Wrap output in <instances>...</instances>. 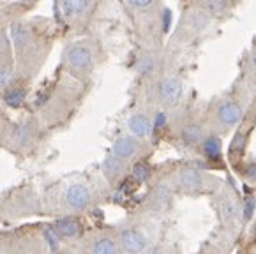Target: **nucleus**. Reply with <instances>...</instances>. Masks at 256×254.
Wrapping results in <instances>:
<instances>
[{
	"label": "nucleus",
	"mask_w": 256,
	"mask_h": 254,
	"mask_svg": "<svg viewBox=\"0 0 256 254\" xmlns=\"http://www.w3.org/2000/svg\"><path fill=\"white\" fill-rule=\"evenodd\" d=\"M92 202V192L85 184H71L68 189L64 190V203L74 212H82L85 210Z\"/></svg>",
	"instance_id": "nucleus-2"
},
{
	"label": "nucleus",
	"mask_w": 256,
	"mask_h": 254,
	"mask_svg": "<svg viewBox=\"0 0 256 254\" xmlns=\"http://www.w3.org/2000/svg\"><path fill=\"white\" fill-rule=\"evenodd\" d=\"M145 252H147V250H145ZM147 254H164V252H162V250H159V249H154V250H148Z\"/></svg>",
	"instance_id": "nucleus-31"
},
{
	"label": "nucleus",
	"mask_w": 256,
	"mask_h": 254,
	"mask_svg": "<svg viewBox=\"0 0 256 254\" xmlns=\"http://www.w3.org/2000/svg\"><path fill=\"white\" fill-rule=\"evenodd\" d=\"M64 60L74 72H88L94 66V52L87 42H72L66 48Z\"/></svg>",
	"instance_id": "nucleus-1"
},
{
	"label": "nucleus",
	"mask_w": 256,
	"mask_h": 254,
	"mask_svg": "<svg viewBox=\"0 0 256 254\" xmlns=\"http://www.w3.org/2000/svg\"><path fill=\"white\" fill-rule=\"evenodd\" d=\"M55 232L60 238H78L82 235V226L74 217H62L55 222Z\"/></svg>",
	"instance_id": "nucleus-8"
},
{
	"label": "nucleus",
	"mask_w": 256,
	"mask_h": 254,
	"mask_svg": "<svg viewBox=\"0 0 256 254\" xmlns=\"http://www.w3.org/2000/svg\"><path fill=\"white\" fill-rule=\"evenodd\" d=\"M26 99V92L20 86H11V88L6 90L4 94V102L11 108H20V106L25 102Z\"/></svg>",
	"instance_id": "nucleus-16"
},
{
	"label": "nucleus",
	"mask_w": 256,
	"mask_h": 254,
	"mask_svg": "<svg viewBox=\"0 0 256 254\" xmlns=\"http://www.w3.org/2000/svg\"><path fill=\"white\" fill-rule=\"evenodd\" d=\"M202 150H204V156L212 159V161H218L221 157L222 152V143L218 136H208V138H204L202 142Z\"/></svg>",
	"instance_id": "nucleus-13"
},
{
	"label": "nucleus",
	"mask_w": 256,
	"mask_h": 254,
	"mask_svg": "<svg viewBox=\"0 0 256 254\" xmlns=\"http://www.w3.org/2000/svg\"><path fill=\"white\" fill-rule=\"evenodd\" d=\"M122 170H124V161L117 159V157L112 156V154L102 161V172H104V175L108 176V178L118 176L122 173Z\"/></svg>",
	"instance_id": "nucleus-15"
},
{
	"label": "nucleus",
	"mask_w": 256,
	"mask_h": 254,
	"mask_svg": "<svg viewBox=\"0 0 256 254\" xmlns=\"http://www.w3.org/2000/svg\"><path fill=\"white\" fill-rule=\"evenodd\" d=\"M242 115H244V110H242V106L237 101L221 102L218 108V113H216L218 122L222 127H235L242 120Z\"/></svg>",
	"instance_id": "nucleus-5"
},
{
	"label": "nucleus",
	"mask_w": 256,
	"mask_h": 254,
	"mask_svg": "<svg viewBox=\"0 0 256 254\" xmlns=\"http://www.w3.org/2000/svg\"><path fill=\"white\" fill-rule=\"evenodd\" d=\"M11 39H12V44L16 46V50H23L30 44L32 34L30 30H28V26H25L23 23H14L11 26Z\"/></svg>",
	"instance_id": "nucleus-10"
},
{
	"label": "nucleus",
	"mask_w": 256,
	"mask_h": 254,
	"mask_svg": "<svg viewBox=\"0 0 256 254\" xmlns=\"http://www.w3.org/2000/svg\"><path fill=\"white\" fill-rule=\"evenodd\" d=\"M136 69H138V72L140 74H144V76H147V74H152V72L156 71V60L152 58V56H144V58H140V62H138V66H136Z\"/></svg>",
	"instance_id": "nucleus-21"
},
{
	"label": "nucleus",
	"mask_w": 256,
	"mask_h": 254,
	"mask_svg": "<svg viewBox=\"0 0 256 254\" xmlns=\"http://www.w3.org/2000/svg\"><path fill=\"white\" fill-rule=\"evenodd\" d=\"M118 242L124 252L128 254H145L148 247L147 236L136 228H126L118 235Z\"/></svg>",
	"instance_id": "nucleus-3"
},
{
	"label": "nucleus",
	"mask_w": 256,
	"mask_h": 254,
	"mask_svg": "<svg viewBox=\"0 0 256 254\" xmlns=\"http://www.w3.org/2000/svg\"><path fill=\"white\" fill-rule=\"evenodd\" d=\"M222 212H224L226 217H235V214H237V205L228 200V202H224V205H222Z\"/></svg>",
	"instance_id": "nucleus-25"
},
{
	"label": "nucleus",
	"mask_w": 256,
	"mask_h": 254,
	"mask_svg": "<svg viewBox=\"0 0 256 254\" xmlns=\"http://www.w3.org/2000/svg\"><path fill=\"white\" fill-rule=\"evenodd\" d=\"M182 94H184V86H182V82L178 78L170 76V78H164L159 83L158 96L164 104H177L180 101Z\"/></svg>",
	"instance_id": "nucleus-4"
},
{
	"label": "nucleus",
	"mask_w": 256,
	"mask_h": 254,
	"mask_svg": "<svg viewBox=\"0 0 256 254\" xmlns=\"http://www.w3.org/2000/svg\"><path fill=\"white\" fill-rule=\"evenodd\" d=\"M90 4L92 0H62L60 2L62 12H64V16H69V18L85 14L88 11V8H90Z\"/></svg>",
	"instance_id": "nucleus-11"
},
{
	"label": "nucleus",
	"mask_w": 256,
	"mask_h": 254,
	"mask_svg": "<svg viewBox=\"0 0 256 254\" xmlns=\"http://www.w3.org/2000/svg\"><path fill=\"white\" fill-rule=\"evenodd\" d=\"M32 138V129L26 124H22V126H18L14 129V142H18L20 145H25V143H28Z\"/></svg>",
	"instance_id": "nucleus-20"
},
{
	"label": "nucleus",
	"mask_w": 256,
	"mask_h": 254,
	"mask_svg": "<svg viewBox=\"0 0 256 254\" xmlns=\"http://www.w3.org/2000/svg\"><path fill=\"white\" fill-rule=\"evenodd\" d=\"M140 142L134 136H120L113 142L112 145V156H115L120 161H128V159H132L134 156H138L140 152Z\"/></svg>",
	"instance_id": "nucleus-6"
},
{
	"label": "nucleus",
	"mask_w": 256,
	"mask_h": 254,
	"mask_svg": "<svg viewBox=\"0 0 256 254\" xmlns=\"http://www.w3.org/2000/svg\"><path fill=\"white\" fill-rule=\"evenodd\" d=\"M242 146H244V138L238 134L237 138L234 140V143H232V150H240Z\"/></svg>",
	"instance_id": "nucleus-28"
},
{
	"label": "nucleus",
	"mask_w": 256,
	"mask_h": 254,
	"mask_svg": "<svg viewBox=\"0 0 256 254\" xmlns=\"http://www.w3.org/2000/svg\"><path fill=\"white\" fill-rule=\"evenodd\" d=\"M204 6L210 16H222L228 11V0H204Z\"/></svg>",
	"instance_id": "nucleus-18"
},
{
	"label": "nucleus",
	"mask_w": 256,
	"mask_h": 254,
	"mask_svg": "<svg viewBox=\"0 0 256 254\" xmlns=\"http://www.w3.org/2000/svg\"><path fill=\"white\" fill-rule=\"evenodd\" d=\"M12 78H14V72H12V68L9 66H0V88H9V85L12 83Z\"/></svg>",
	"instance_id": "nucleus-22"
},
{
	"label": "nucleus",
	"mask_w": 256,
	"mask_h": 254,
	"mask_svg": "<svg viewBox=\"0 0 256 254\" xmlns=\"http://www.w3.org/2000/svg\"><path fill=\"white\" fill-rule=\"evenodd\" d=\"M90 254H118V244L112 236H99L88 247Z\"/></svg>",
	"instance_id": "nucleus-9"
},
{
	"label": "nucleus",
	"mask_w": 256,
	"mask_h": 254,
	"mask_svg": "<svg viewBox=\"0 0 256 254\" xmlns=\"http://www.w3.org/2000/svg\"><path fill=\"white\" fill-rule=\"evenodd\" d=\"M164 126H166V113H158L154 124H152V129H161Z\"/></svg>",
	"instance_id": "nucleus-26"
},
{
	"label": "nucleus",
	"mask_w": 256,
	"mask_h": 254,
	"mask_svg": "<svg viewBox=\"0 0 256 254\" xmlns=\"http://www.w3.org/2000/svg\"><path fill=\"white\" fill-rule=\"evenodd\" d=\"M164 30H168V25H170V11H164Z\"/></svg>",
	"instance_id": "nucleus-30"
},
{
	"label": "nucleus",
	"mask_w": 256,
	"mask_h": 254,
	"mask_svg": "<svg viewBox=\"0 0 256 254\" xmlns=\"http://www.w3.org/2000/svg\"><path fill=\"white\" fill-rule=\"evenodd\" d=\"M178 184H180L184 189L194 190L202 186V176L196 170H191V168L182 170V172L178 173Z\"/></svg>",
	"instance_id": "nucleus-14"
},
{
	"label": "nucleus",
	"mask_w": 256,
	"mask_h": 254,
	"mask_svg": "<svg viewBox=\"0 0 256 254\" xmlns=\"http://www.w3.org/2000/svg\"><path fill=\"white\" fill-rule=\"evenodd\" d=\"M180 138L186 145H198V143L204 142V129H202L200 124H196V122L186 124V126L182 127Z\"/></svg>",
	"instance_id": "nucleus-12"
},
{
	"label": "nucleus",
	"mask_w": 256,
	"mask_h": 254,
	"mask_svg": "<svg viewBox=\"0 0 256 254\" xmlns=\"http://www.w3.org/2000/svg\"><path fill=\"white\" fill-rule=\"evenodd\" d=\"M131 175H132V178L138 180V182H147V180L150 178V168H148L145 162H136L131 170Z\"/></svg>",
	"instance_id": "nucleus-19"
},
{
	"label": "nucleus",
	"mask_w": 256,
	"mask_h": 254,
	"mask_svg": "<svg viewBox=\"0 0 256 254\" xmlns=\"http://www.w3.org/2000/svg\"><path fill=\"white\" fill-rule=\"evenodd\" d=\"M256 212V200L254 196H248L244 202V219L246 220H251L252 216Z\"/></svg>",
	"instance_id": "nucleus-23"
},
{
	"label": "nucleus",
	"mask_w": 256,
	"mask_h": 254,
	"mask_svg": "<svg viewBox=\"0 0 256 254\" xmlns=\"http://www.w3.org/2000/svg\"><path fill=\"white\" fill-rule=\"evenodd\" d=\"M128 129L131 132V136H134L138 140H144L152 132V122L144 113H134V115L129 116Z\"/></svg>",
	"instance_id": "nucleus-7"
},
{
	"label": "nucleus",
	"mask_w": 256,
	"mask_h": 254,
	"mask_svg": "<svg viewBox=\"0 0 256 254\" xmlns=\"http://www.w3.org/2000/svg\"><path fill=\"white\" fill-rule=\"evenodd\" d=\"M246 176H248L249 180H252V182H256V162H252V164L248 166V170H246Z\"/></svg>",
	"instance_id": "nucleus-27"
},
{
	"label": "nucleus",
	"mask_w": 256,
	"mask_h": 254,
	"mask_svg": "<svg viewBox=\"0 0 256 254\" xmlns=\"http://www.w3.org/2000/svg\"><path fill=\"white\" fill-rule=\"evenodd\" d=\"M156 0H128V4L134 9H140V11H144V9H148L154 6Z\"/></svg>",
	"instance_id": "nucleus-24"
},
{
	"label": "nucleus",
	"mask_w": 256,
	"mask_h": 254,
	"mask_svg": "<svg viewBox=\"0 0 256 254\" xmlns=\"http://www.w3.org/2000/svg\"><path fill=\"white\" fill-rule=\"evenodd\" d=\"M251 69L256 72V48H254V52L251 53Z\"/></svg>",
	"instance_id": "nucleus-29"
},
{
	"label": "nucleus",
	"mask_w": 256,
	"mask_h": 254,
	"mask_svg": "<svg viewBox=\"0 0 256 254\" xmlns=\"http://www.w3.org/2000/svg\"><path fill=\"white\" fill-rule=\"evenodd\" d=\"M189 25L196 32H202V30H205L210 25V14L207 11H204V9H198V11H194L189 16Z\"/></svg>",
	"instance_id": "nucleus-17"
}]
</instances>
